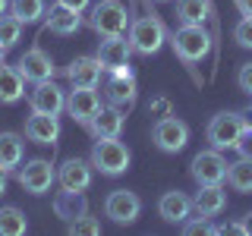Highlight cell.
<instances>
[{
    "instance_id": "6da1fadb",
    "label": "cell",
    "mask_w": 252,
    "mask_h": 236,
    "mask_svg": "<svg viewBox=\"0 0 252 236\" xmlns=\"http://www.w3.org/2000/svg\"><path fill=\"white\" fill-rule=\"evenodd\" d=\"M89 161H92V167L98 173H104V177H120V173L129 170L132 154H129V148L120 142V136H117V139H98L94 142Z\"/></svg>"
},
{
    "instance_id": "7a4b0ae2",
    "label": "cell",
    "mask_w": 252,
    "mask_h": 236,
    "mask_svg": "<svg viewBox=\"0 0 252 236\" xmlns=\"http://www.w3.org/2000/svg\"><path fill=\"white\" fill-rule=\"evenodd\" d=\"M170 47L183 63H202L211 51V35L202 26H180L170 35Z\"/></svg>"
},
{
    "instance_id": "3957f363",
    "label": "cell",
    "mask_w": 252,
    "mask_h": 236,
    "mask_svg": "<svg viewBox=\"0 0 252 236\" xmlns=\"http://www.w3.org/2000/svg\"><path fill=\"white\" fill-rule=\"evenodd\" d=\"M129 44L136 54H145V57H152V54L161 51V44L167 41V29H164V22L158 19L155 13H145L139 16L136 22L129 26Z\"/></svg>"
},
{
    "instance_id": "277c9868",
    "label": "cell",
    "mask_w": 252,
    "mask_h": 236,
    "mask_svg": "<svg viewBox=\"0 0 252 236\" xmlns=\"http://www.w3.org/2000/svg\"><path fill=\"white\" fill-rule=\"evenodd\" d=\"M89 26L92 31H98L101 38H110V35H123L126 26H129V13L120 0H98L89 13Z\"/></svg>"
},
{
    "instance_id": "5b68a950",
    "label": "cell",
    "mask_w": 252,
    "mask_h": 236,
    "mask_svg": "<svg viewBox=\"0 0 252 236\" xmlns=\"http://www.w3.org/2000/svg\"><path fill=\"white\" fill-rule=\"evenodd\" d=\"M243 114H236V110H220V114L211 117L208 129H205V136H208L211 148H218V151H227V148L236 145V139H240L243 132Z\"/></svg>"
},
{
    "instance_id": "8992f818",
    "label": "cell",
    "mask_w": 252,
    "mask_h": 236,
    "mask_svg": "<svg viewBox=\"0 0 252 236\" xmlns=\"http://www.w3.org/2000/svg\"><path fill=\"white\" fill-rule=\"evenodd\" d=\"M16 179H19V186L26 189L29 195H44V192H51L54 183H57V170H54L51 161H44V157H35V161H29L26 167L19 164V170H16Z\"/></svg>"
},
{
    "instance_id": "52a82bcc",
    "label": "cell",
    "mask_w": 252,
    "mask_h": 236,
    "mask_svg": "<svg viewBox=\"0 0 252 236\" xmlns=\"http://www.w3.org/2000/svg\"><path fill=\"white\" fill-rule=\"evenodd\" d=\"M152 142L161 151H167V154H177V151H183L186 148V142H189V126L180 120V117H161L155 126H152Z\"/></svg>"
},
{
    "instance_id": "ba28073f",
    "label": "cell",
    "mask_w": 252,
    "mask_h": 236,
    "mask_svg": "<svg viewBox=\"0 0 252 236\" xmlns=\"http://www.w3.org/2000/svg\"><path fill=\"white\" fill-rule=\"evenodd\" d=\"M104 98H107V104H114L120 110H129L132 104H136V76H132L129 63L120 66V69H114V73H107Z\"/></svg>"
},
{
    "instance_id": "9c48e42d",
    "label": "cell",
    "mask_w": 252,
    "mask_h": 236,
    "mask_svg": "<svg viewBox=\"0 0 252 236\" xmlns=\"http://www.w3.org/2000/svg\"><path fill=\"white\" fill-rule=\"evenodd\" d=\"M227 167H230V164L224 161V154H220L218 148H208V151H199L192 157L189 173H192V179L199 186H215V183H224L227 179Z\"/></svg>"
},
{
    "instance_id": "30bf717a",
    "label": "cell",
    "mask_w": 252,
    "mask_h": 236,
    "mask_svg": "<svg viewBox=\"0 0 252 236\" xmlns=\"http://www.w3.org/2000/svg\"><path fill=\"white\" fill-rule=\"evenodd\" d=\"M29 107L38 110V114H54L60 117L66 110V91L60 88L54 79H44V82H32L29 91Z\"/></svg>"
},
{
    "instance_id": "8fae6325",
    "label": "cell",
    "mask_w": 252,
    "mask_h": 236,
    "mask_svg": "<svg viewBox=\"0 0 252 236\" xmlns=\"http://www.w3.org/2000/svg\"><path fill=\"white\" fill-rule=\"evenodd\" d=\"M104 214L114 224H132L142 214V199L136 192H129V189H114L104 199Z\"/></svg>"
},
{
    "instance_id": "7c38bea8",
    "label": "cell",
    "mask_w": 252,
    "mask_h": 236,
    "mask_svg": "<svg viewBox=\"0 0 252 236\" xmlns=\"http://www.w3.org/2000/svg\"><path fill=\"white\" fill-rule=\"evenodd\" d=\"M16 69L22 73L26 82H44V79H54V73H57L51 54L41 51V47H29L19 57V63H16Z\"/></svg>"
},
{
    "instance_id": "4fadbf2b",
    "label": "cell",
    "mask_w": 252,
    "mask_h": 236,
    "mask_svg": "<svg viewBox=\"0 0 252 236\" xmlns=\"http://www.w3.org/2000/svg\"><path fill=\"white\" fill-rule=\"evenodd\" d=\"M98 110H101L98 88H69V94H66V114L73 117L76 123L89 126L92 117L98 114Z\"/></svg>"
},
{
    "instance_id": "5bb4252c",
    "label": "cell",
    "mask_w": 252,
    "mask_h": 236,
    "mask_svg": "<svg viewBox=\"0 0 252 236\" xmlns=\"http://www.w3.org/2000/svg\"><path fill=\"white\" fill-rule=\"evenodd\" d=\"M92 161H82V157H66L57 170V183L60 189H69V192H85L92 186Z\"/></svg>"
},
{
    "instance_id": "9a60e30c",
    "label": "cell",
    "mask_w": 252,
    "mask_h": 236,
    "mask_svg": "<svg viewBox=\"0 0 252 236\" xmlns=\"http://www.w3.org/2000/svg\"><path fill=\"white\" fill-rule=\"evenodd\" d=\"M26 139L35 142V145H57V139H60V117L32 110V117L26 120Z\"/></svg>"
},
{
    "instance_id": "2e32d148",
    "label": "cell",
    "mask_w": 252,
    "mask_h": 236,
    "mask_svg": "<svg viewBox=\"0 0 252 236\" xmlns=\"http://www.w3.org/2000/svg\"><path fill=\"white\" fill-rule=\"evenodd\" d=\"M101 76H104V66L98 57H76L66 66V79L73 88H98Z\"/></svg>"
},
{
    "instance_id": "e0dca14e",
    "label": "cell",
    "mask_w": 252,
    "mask_h": 236,
    "mask_svg": "<svg viewBox=\"0 0 252 236\" xmlns=\"http://www.w3.org/2000/svg\"><path fill=\"white\" fill-rule=\"evenodd\" d=\"M123 123H126V110L107 104L92 117V123L85 126V129H89L94 139H117L123 132Z\"/></svg>"
},
{
    "instance_id": "ac0fdd59",
    "label": "cell",
    "mask_w": 252,
    "mask_h": 236,
    "mask_svg": "<svg viewBox=\"0 0 252 236\" xmlns=\"http://www.w3.org/2000/svg\"><path fill=\"white\" fill-rule=\"evenodd\" d=\"M129 57H132V44H129V38H123V35H110L98 47V60H101V66H104V73H114V69L126 66Z\"/></svg>"
},
{
    "instance_id": "d6986e66",
    "label": "cell",
    "mask_w": 252,
    "mask_h": 236,
    "mask_svg": "<svg viewBox=\"0 0 252 236\" xmlns=\"http://www.w3.org/2000/svg\"><path fill=\"white\" fill-rule=\"evenodd\" d=\"M158 214L167 220V224H183V220L192 214V199H189L186 192L170 189V192H164L161 202H158Z\"/></svg>"
},
{
    "instance_id": "ffe728a7",
    "label": "cell",
    "mask_w": 252,
    "mask_h": 236,
    "mask_svg": "<svg viewBox=\"0 0 252 236\" xmlns=\"http://www.w3.org/2000/svg\"><path fill=\"white\" fill-rule=\"evenodd\" d=\"M224 208H227V192H224L220 183L199 186V192L192 195V211H199L202 217H218Z\"/></svg>"
},
{
    "instance_id": "44dd1931",
    "label": "cell",
    "mask_w": 252,
    "mask_h": 236,
    "mask_svg": "<svg viewBox=\"0 0 252 236\" xmlns=\"http://www.w3.org/2000/svg\"><path fill=\"white\" fill-rule=\"evenodd\" d=\"M44 26L51 29L54 35H76V31L82 29V13L69 10V6L54 3L51 13H47V19H44Z\"/></svg>"
},
{
    "instance_id": "7402d4cb",
    "label": "cell",
    "mask_w": 252,
    "mask_h": 236,
    "mask_svg": "<svg viewBox=\"0 0 252 236\" xmlns=\"http://www.w3.org/2000/svg\"><path fill=\"white\" fill-rule=\"evenodd\" d=\"M26 98V79L16 66L0 63V104H16Z\"/></svg>"
},
{
    "instance_id": "603a6c76",
    "label": "cell",
    "mask_w": 252,
    "mask_h": 236,
    "mask_svg": "<svg viewBox=\"0 0 252 236\" xmlns=\"http://www.w3.org/2000/svg\"><path fill=\"white\" fill-rule=\"evenodd\" d=\"M54 214L63 217L69 224V220H76L79 214H89V202H85L82 192H69V189H63V192L54 195Z\"/></svg>"
},
{
    "instance_id": "cb8c5ba5",
    "label": "cell",
    "mask_w": 252,
    "mask_h": 236,
    "mask_svg": "<svg viewBox=\"0 0 252 236\" xmlns=\"http://www.w3.org/2000/svg\"><path fill=\"white\" fill-rule=\"evenodd\" d=\"M22 151H26V145H22L19 132H0V167H3L6 173L19 170Z\"/></svg>"
},
{
    "instance_id": "d4e9b609",
    "label": "cell",
    "mask_w": 252,
    "mask_h": 236,
    "mask_svg": "<svg viewBox=\"0 0 252 236\" xmlns=\"http://www.w3.org/2000/svg\"><path fill=\"white\" fill-rule=\"evenodd\" d=\"M208 16H211V0H177L180 26H205Z\"/></svg>"
},
{
    "instance_id": "484cf974",
    "label": "cell",
    "mask_w": 252,
    "mask_h": 236,
    "mask_svg": "<svg viewBox=\"0 0 252 236\" xmlns=\"http://www.w3.org/2000/svg\"><path fill=\"white\" fill-rule=\"evenodd\" d=\"M26 230H29V220L16 205L0 208V236H22Z\"/></svg>"
},
{
    "instance_id": "4316f807",
    "label": "cell",
    "mask_w": 252,
    "mask_h": 236,
    "mask_svg": "<svg viewBox=\"0 0 252 236\" xmlns=\"http://www.w3.org/2000/svg\"><path fill=\"white\" fill-rule=\"evenodd\" d=\"M227 183L236 192H252V161L249 157H240L236 164L227 167Z\"/></svg>"
},
{
    "instance_id": "83f0119b",
    "label": "cell",
    "mask_w": 252,
    "mask_h": 236,
    "mask_svg": "<svg viewBox=\"0 0 252 236\" xmlns=\"http://www.w3.org/2000/svg\"><path fill=\"white\" fill-rule=\"evenodd\" d=\"M44 10H47L44 0H10V13L22 22V26H29V22H38V19L44 16Z\"/></svg>"
},
{
    "instance_id": "f1b7e54d",
    "label": "cell",
    "mask_w": 252,
    "mask_h": 236,
    "mask_svg": "<svg viewBox=\"0 0 252 236\" xmlns=\"http://www.w3.org/2000/svg\"><path fill=\"white\" fill-rule=\"evenodd\" d=\"M19 38H22V22L16 19V16L10 13V16H0V41H3V47L10 51V47H16L19 44Z\"/></svg>"
},
{
    "instance_id": "f546056e",
    "label": "cell",
    "mask_w": 252,
    "mask_h": 236,
    "mask_svg": "<svg viewBox=\"0 0 252 236\" xmlns=\"http://www.w3.org/2000/svg\"><path fill=\"white\" fill-rule=\"evenodd\" d=\"M66 230L73 236H101V220L92 214H79L76 220H69Z\"/></svg>"
},
{
    "instance_id": "4dcf8cb0",
    "label": "cell",
    "mask_w": 252,
    "mask_h": 236,
    "mask_svg": "<svg viewBox=\"0 0 252 236\" xmlns=\"http://www.w3.org/2000/svg\"><path fill=\"white\" fill-rule=\"evenodd\" d=\"M233 41L240 47H249L252 51V16H243V19L233 26Z\"/></svg>"
},
{
    "instance_id": "1f68e13d",
    "label": "cell",
    "mask_w": 252,
    "mask_h": 236,
    "mask_svg": "<svg viewBox=\"0 0 252 236\" xmlns=\"http://www.w3.org/2000/svg\"><path fill=\"white\" fill-rule=\"evenodd\" d=\"M180 230H183L186 236H195V233H215V227L208 224V217H202V214H199V217L192 220V214H189L183 224H180Z\"/></svg>"
},
{
    "instance_id": "d6a6232c",
    "label": "cell",
    "mask_w": 252,
    "mask_h": 236,
    "mask_svg": "<svg viewBox=\"0 0 252 236\" xmlns=\"http://www.w3.org/2000/svg\"><path fill=\"white\" fill-rule=\"evenodd\" d=\"M233 151L240 154V157H249V161H252V126H243V132H240V139H236Z\"/></svg>"
},
{
    "instance_id": "836d02e7",
    "label": "cell",
    "mask_w": 252,
    "mask_h": 236,
    "mask_svg": "<svg viewBox=\"0 0 252 236\" xmlns=\"http://www.w3.org/2000/svg\"><path fill=\"white\" fill-rule=\"evenodd\" d=\"M236 85H240L243 94L252 98V63H243V66H240V73H236Z\"/></svg>"
},
{
    "instance_id": "e575fe53",
    "label": "cell",
    "mask_w": 252,
    "mask_h": 236,
    "mask_svg": "<svg viewBox=\"0 0 252 236\" xmlns=\"http://www.w3.org/2000/svg\"><path fill=\"white\" fill-rule=\"evenodd\" d=\"M57 3H60V6H69V10H76V13H85L92 0H57Z\"/></svg>"
},
{
    "instance_id": "d590c367",
    "label": "cell",
    "mask_w": 252,
    "mask_h": 236,
    "mask_svg": "<svg viewBox=\"0 0 252 236\" xmlns=\"http://www.w3.org/2000/svg\"><path fill=\"white\" fill-rule=\"evenodd\" d=\"M236 10L243 16H252V0H236Z\"/></svg>"
},
{
    "instance_id": "8d00e7d4",
    "label": "cell",
    "mask_w": 252,
    "mask_h": 236,
    "mask_svg": "<svg viewBox=\"0 0 252 236\" xmlns=\"http://www.w3.org/2000/svg\"><path fill=\"white\" fill-rule=\"evenodd\" d=\"M243 227H246V236H252V211L243 217Z\"/></svg>"
},
{
    "instance_id": "74e56055",
    "label": "cell",
    "mask_w": 252,
    "mask_h": 236,
    "mask_svg": "<svg viewBox=\"0 0 252 236\" xmlns=\"http://www.w3.org/2000/svg\"><path fill=\"white\" fill-rule=\"evenodd\" d=\"M3 192H6V170L0 167V195H3Z\"/></svg>"
},
{
    "instance_id": "f35d334b",
    "label": "cell",
    "mask_w": 252,
    "mask_h": 236,
    "mask_svg": "<svg viewBox=\"0 0 252 236\" xmlns=\"http://www.w3.org/2000/svg\"><path fill=\"white\" fill-rule=\"evenodd\" d=\"M243 123H246V126H252V107L246 110V114H243Z\"/></svg>"
},
{
    "instance_id": "ab89813d",
    "label": "cell",
    "mask_w": 252,
    "mask_h": 236,
    "mask_svg": "<svg viewBox=\"0 0 252 236\" xmlns=\"http://www.w3.org/2000/svg\"><path fill=\"white\" fill-rule=\"evenodd\" d=\"M6 10H10V0H0V16H3Z\"/></svg>"
},
{
    "instance_id": "60d3db41",
    "label": "cell",
    "mask_w": 252,
    "mask_h": 236,
    "mask_svg": "<svg viewBox=\"0 0 252 236\" xmlns=\"http://www.w3.org/2000/svg\"><path fill=\"white\" fill-rule=\"evenodd\" d=\"M3 57H6V47H3V41H0V63H3Z\"/></svg>"
},
{
    "instance_id": "b9f144b4",
    "label": "cell",
    "mask_w": 252,
    "mask_h": 236,
    "mask_svg": "<svg viewBox=\"0 0 252 236\" xmlns=\"http://www.w3.org/2000/svg\"><path fill=\"white\" fill-rule=\"evenodd\" d=\"M158 3H170V0H158Z\"/></svg>"
}]
</instances>
